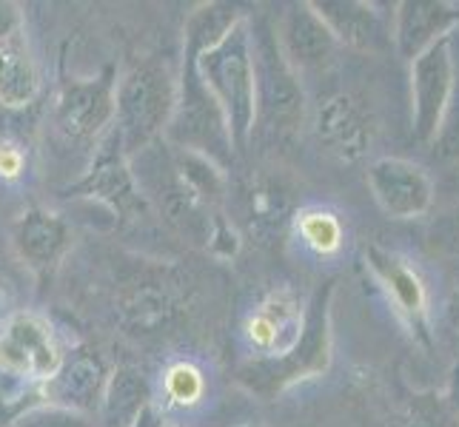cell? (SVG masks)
I'll return each instance as SVG.
<instances>
[{"label": "cell", "mask_w": 459, "mask_h": 427, "mask_svg": "<svg viewBox=\"0 0 459 427\" xmlns=\"http://www.w3.org/2000/svg\"><path fill=\"white\" fill-rule=\"evenodd\" d=\"M323 23L331 29L340 46H351L357 52H383L391 46V31L374 6L357 0H323L311 4Z\"/></svg>", "instance_id": "obj_13"}, {"label": "cell", "mask_w": 459, "mask_h": 427, "mask_svg": "<svg viewBox=\"0 0 459 427\" xmlns=\"http://www.w3.org/2000/svg\"><path fill=\"white\" fill-rule=\"evenodd\" d=\"M368 188L388 217L414 219L434 202V183L422 166L403 157H379L368 166Z\"/></svg>", "instance_id": "obj_8"}, {"label": "cell", "mask_w": 459, "mask_h": 427, "mask_svg": "<svg viewBox=\"0 0 459 427\" xmlns=\"http://www.w3.org/2000/svg\"><path fill=\"white\" fill-rule=\"evenodd\" d=\"M459 23V9L451 4H434V0H405L394 14V43L400 55L411 63L425 49L451 35Z\"/></svg>", "instance_id": "obj_12"}, {"label": "cell", "mask_w": 459, "mask_h": 427, "mask_svg": "<svg viewBox=\"0 0 459 427\" xmlns=\"http://www.w3.org/2000/svg\"><path fill=\"white\" fill-rule=\"evenodd\" d=\"M4 142H9V137H6V129H4V125H0V146H4Z\"/></svg>", "instance_id": "obj_26"}, {"label": "cell", "mask_w": 459, "mask_h": 427, "mask_svg": "<svg viewBox=\"0 0 459 427\" xmlns=\"http://www.w3.org/2000/svg\"><path fill=\"white\" fill-rule=\"evenodd\" d=\"M23 163H26L23 149L14 140H9V142H4V146H0V177H6V180L21 177V174H23Z\"/></svg>", "instance_id": "obj_24"}, {"label": "cell", "mask_w": 459, "mask_h": 427, "mask_svg": "<svg viewBox=\"0 0 459 427\" xmlns=\"http://www.w3.org/2000/svg\"><path fill=\"white\" fill-rule=\"evenodd\" d=\"M434 154L442 160H459V112L448 115L442 123V132L434 140Z\"/></svg>", "instance_id": "obj_23"}, {"label": "cell", "mask_w": 459, "mask_h": 427, "mask_svg": "<svg viewBox=\"0 0 459 427\" xmlns=\"http://www.w3.org/2000/svg\"><path fill=\"white\" fill-rule=\"evenodd\" d=\"M12 245L21 254V260H26L38 271H46L69 248V226L52 211L31 209L14 219Z\"/></svg>", "instance_id": "obj_16"}, {"label": "cell", "mask_w": 459, "mask_h": 427, "mask_svg": "<svg viewBox=\"0 0 459 427\" xmlns=\"http://www.w3.org/2000/svg\"><path fill=\"white\" fill-rule=\"evenodd\" d=\"M14 427H94L83 414H74L66 407H43V410H31L23 419L14 422Z\"/></svg>", "instance_id": "obj_22"}, {"label": "cell", "mask_w": 459, "mask_h": 427, "mask_svg": "<svg viewBox=\"0 0 459 427\" xmlns=\"http://www.w3.org/2000/svg\"><path fill=\"white\" fill-rule=\"evenodd\" d=\"M451 40V35L442 38L411 60V129L422 146H434L456 94V60Z\"/></svg>", "instance_id": "obj_4"}, {"label": "cell", "mask_w": 459, "mask_h": 427, "mask_svg": "<svg viewBox=\"0 0 459 427\" xmlns=\"http://www.w3.org/2000/svg\"><path fill=\"white\" fill-rule=\"evenodd\" d=\"M163 393L174 407H195L205 393V376L195 362H174L166 368Z\"/></svg>", "instance_id": "obj_21"}, {"label": "cell", "mask_w": 459, "mask_h": 427, "mask_svg": "<svg viewBox=\"0 0 459 427\" xmlns=\"http://www.w3.org/2000/svg\"><path fill=\"white\" fill-rule=\"evenodd\" d=\"M314 129L323 146L342 160H359L371 146V125L359 106L345 94H331L316 106Z\"/></svg>", "instance_id": "obj_14"}, {"label": "cell", "mask_w": 459, "mask_h": 427, "mask_svg": "<svg viewBox=\"0 0 459 427\" xmlns=\"http://www.w3.org/2000/svg\"><path fill=\"white\" fill-rule=\"evenodd\" d=\"M366 262L374 271V277L383 282V288L394 299L397 311L414 328H422L425 316H429V291H425V285L414 268L403 262L397 254H391V251H383L377 245L366 251Z\"/></svg>", "instance_id": "obj_17"}, {"label": "cell", "mask_w": 459, "mask_h": 427, "mask_svg": "<svg viewBox=\"0 0 459 427\" xmlns=\"http://www.w3.org/2000/svg\"><path fill=\"white\" fill-rule=\"evenodd\" d=\"M166 140L178 151L200 154L220 168H226L237 151L223 108L214 100L209 86L200 81L195 60L188 55L183 63V74L178 83V106H174L171 123L166 129Z\"/></svg>", "instance_id": "obj_3"}, {"label": "cell", "mask_w": 459, "mask_h": 427, "mask_svg": "<svg viewBox=\"0 0 459 427\" xmlns=\"http://www.w3.org/2000/svg\"><path fill=\"white\" fill-rule=\"evenodd\" d=\"M255 55H257V94H260L257 125L265 117V125L272 132H294L306 115L299 72L286 60V55L280 49V40L272 38L268 29L255 35Z\"/></svg>", "instance_id": "obj_5"}, {"label": "cell", "mask_w": 459, "mask_h": 427, "mask_svg": "<svg viewBox=\"0 0 459 427\" xmlns=\"http://www.w3.org/2000/svg\"><path fill=\"white\" fill-rule=\"evenodd\" d=\"M52 325L38 313H14L0 328V371L29 382H49L63 368Z\"/></svg>", "instance_id": "obj_6"}, {"label": "cell", "mask_w": 459, "mask_h": 427, "mask_svg": "<svg viewBox=\"0 0 459 427\" xmlns=\"http://www.w3.org/2000/svg\"><path fill=\"white\" fill-rule=\"evenodd\" d=\"M40 77L35 57L29 52L23 26L0 38V106L14 112L35 103Z\"/></svg>", "instance_id": "obj_18"}, {"label": "cell", "mask_w": 459, "mask_h": 427, "mask_svg": "<svg viewBox=\"0 0 459 427\" xmlns=\"http://www.w3.org/2000/svg\"><path fill=\"white\" fill-rule=\"evenodd\" d=\"M120 149H123V140L117 129H112L106 134L89 174L77 185H72L69 192L94 197L106 205H112L117 214L132 217V211L143 209V197H140V183L132 174V168L126 166V157Z\"/></svg>", "instance_id": "obj_9"}, {"label": "cell", "mask_w": 459, "mask_h": 427, "mask_svg": "<svg viewBox=\"0 0 459 427\" xmlns=\"http://www.w3.org/2000/svg\"><path fill=\"white\" fill-rule=\"evenodd\" d=\"M174 106H178V83L166 66L154 60L137 63L117 83V117L115 129L126 151H143L166 134Z\"/></svg>", "instance_id": "obj_2"}, {"label": "cell", "mask_w": 459, "mask_h": 427, "mask_svg": "<svg viewBox=\"0 0 459 427\" xmlns=\"http://www.w3.org/2000/svg\"><path fill=\"white\" fill-rule=\"evenodd\" d=\"M200 81L209 86L214 100L229 120V132L234 149L243 151L257 129L260 94H257V55H255V31L248 18L237 23L229 35L212 46L209 52L192 55Z\"/></svg>", "instance_id": "obj_1"}, {"label": "cell", "mask_w": 459, "mask_h": 427, "mask_svg": "<svg viewBox=\"0 0 459 427\" xmlns=\"http://www.w3.org/2000/svg\"><path fill=\"white\" fill-rule=\"evenodd\" d=\"M117 117V81L106 69L94 81H66L55 103V125L69 140H94Z\"/></svg>", "instance_id": "obj_7"}, {"label": "cell", "mask_w": 459, "mask_h": 427, "mask_svg": "<svg viewBox=\"0 0 459 427\" xmlns=\"http://www.w3.org/2000/svg\"><path fill=\"white\" fill-rule=\"evenodd\" d=\"M303 330H306L303 308L294 303V296L289 291H274L248 316L246 339L251 345V351H257L263 359H282L299 345Z\"/></svg>", "instance_id": "obj_10"}, {"label": "cell", "mask_w": 459, "mask_h": 427, "mask_svg": "<svg viewBox=\"0 0 459 427\" xmlns=\"http://www.w3.org/2000/svg\"><path fill=\"white\" fill-rule=\"evenodd\" d=\"M132 427H166L163 424V416H160V410H157L154 405H149L143 414H140L137 419H134V424Z\"/></svg>", "instance_id": "obj_25"}, {"label": "cell", "mask_w": 459, "mask_h": 427, "mask_svg": "<svg viewBox=\"0 0 459 427\" xmlns=\"http://www.w3.org/2000/svg\"><path fill=\"white\" fill-rule=\"evenodd\" d=\"M149 405H152V390L146 376L134 368H117L106 382L100 416L106 427H132L134 419Z\"/></svg>", "instance_id": "obj_19"}, {"label": "cell", "mask_w": 459, "mask_h": 427, "mask_svg": "<svg viewBox=\"0 0 459 427\" xmlns=\"http://www.w3.org/2000/svg\"><path fill=\"white\" fill-rule=\"evenodd\" d=\"M297 234L314 254L331 257L342 248V223L325 209H308L297 217Z\"/></svg>", "instance_id": "obj_20"}, {"label": "cell", "mask_w": 459, "mask_h": 427, "mask_svg": "<svg viewBox=\"0 0 459 427\" xmlns=\"http://www.w3.org/2000/svg\"><path fill=\"white\" fill-rule=\"evenodd\" d=\"M454 223H456V228H459V209L454 211Z\"/></svg>", "instance_id": "obj_27"}, {"label": "cell", "mask_w": 459, "mask_h": 427, "mask_svg": "<svg viewBox=\"0 0 459 427\" xmlns=\"http://www.w3.org/2000/svg\"><path fill=\"white\" fill-rule=\"evenodd\" d=\"M106 382H108V376H106L100 356L81 351L63 362V368L43 385V393L55 407L86 414V410H94L103 402Z\"/></svg>", "instance_id": "obj_15"}, {"label": "cell", "mask_w": 459, "mask_h": 427, "mask_svg": "<svg viewBox=\"0 0 459 427\" xmlns=\"http://www.w3.org/2000/svg\"><path fill=\"white\" fill-rule=\"evenodd\" d=\"M277 40H280L282 55H286V60L297 72H311V69L328 66V63L334 60V52L340 46L311 4L291 6L286 14H282Z\"/></svg>", "instance_id": "obj_11"}]
</instances>
